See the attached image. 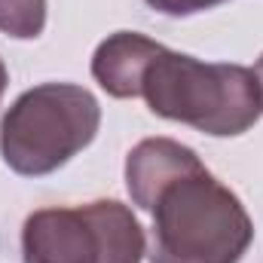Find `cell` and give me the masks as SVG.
Segmentation results:
<instances>
[{
  "instance_id": "ba28073f",
  "label": "cell",
  "mask_w": 263,
  "mask_h": 263,
  "mask_svg": "<svg viewBox=\"0 0 263 263\" xmlns=\"http://www.w3.org/2000/svg\"><path fill=\"white\" fill-rule=\"evenodd\" d=\"M150 9L162 12V15H175V18H184V15H193V12H205V9H214L227 0H144Z\"/></svg>"
},
{
  "instance_id": "9c48e42d",
  "label": "cell",
  "mask_w": 263,
  "mask_h": 263,
  "mask_svg": "<svg viewBox=\"0 0 263 263\" xmlns=\"http://www.w3.org/2000/svg\"><path fill=\"white\" fill-rule=\"evenodd\" d=\"M6 83H9V73H6V65L0 59V101H3V92H6Z\"/></svg>"
},
{
  "instance_id": "5b68a950",
  "label": "cell",
  "mask_w": 263,
  "mask_h": 263,
  "mask_svg": "<svg viewBox=\"0 0 263 263\" xmlns=\"http://www.w3.org/2000/svg\"><path fill=\"white\" fill-rule=\"evenodd\" d=\"M202 165L196 150L172 138H144L126 156V187L132 202L141 211H153L156 196L184 175H193Z\"/></svg>"
},
{
  "instance_id": "6da1fadb",
  "label": "cell",
  "mask_w": 263,
  "mask_h": 263,
  "mask_svg": "<svg viewBox=\"0 0 263 263\" xmlns=\"http://www.w3.org/2000/svg\"><path fill=\"white\" fill-rule=\"evenodd\" d=\"M141 98L156 117L214 138H236L263 114L260 86L251 67L199 62L172 49H162L144 70Z\"/></svg>"
},
{
  "instance_id": "8992f818",
  "label": "cell",
  "mask_w": 263,
  "mask_h": 263,
  "mask_svg": "<svg viewBox=\"0 0 263 263\" xmlns=\"http://www.w3.org/2000/svg\"><path fill=\"white\" fill-rule=\"evenodd\" d=\"M162 49V43L138 31H117L98 43L92 55V77L110 98H138L144 70Z\"/></svg>"
},
{
  "instance_id": "277c9868",
  "label": "cell",
  "mask_w": 263,
  "mask_h": 263,
  "mask_svg": "<svg viewBox=\"0 0 263 263\" xmlns=\"http://www.w3.org/2000/svg\"><path fill=\"white\" fill-rule=\"evenodd\" d=\"M144 254V227L117 199L40 208L22 227L25 263H141Z\"/></svg>"
},
{
  "instance_id": "30bf717a",
  "label": "cell",
  "mask_w": 263,
  "mask_h": 263,
  "mask_svg": "<svg viewBox=\"0 0 263 263\" xmlns=\"http://www.w3.org/2000/svg\"><path fill=\"white\" fill-rule=\"evenodd\" d=\"M254 77H257V86H260V101H263V55L257 59V67H254Z\"/></svg>"
},
{
  "instance_id": "3957f363",
  "label": "cell",
  "mask_w": 263,
  "mask_h": 263,
  "mask_svg": "<svg viewBox=\"0 0 263 263\" xmlns=\"http://www.w3.org/2000/svg\"><path fill=\"white\" fill-rule=\"evenodd\" d=\"M101 126L98 98L77 83H40L22 92L0 120V156L25 178H43L92 144Z\"/></svg>"
},
{
  "instance_id": "52a82bcc",
  "label": "cell",
  "mask_w": 263,
  "mask_h": 263,
  "mask_svg": "<svg viewBox=\"0 0 263 263\" xmlns=\"http://www.w3.org/2000/svg\"><path fill=\"white\" fill-rule=\"evenodd\" d=\"M46 28V0H0V31L12 40H34Z\"/></svg>"
},
{
  "instance_id": "7a4b0ae2",
  "label": "cell",
  "mask_w": 263,
  "mask_h": 263,
  "mask_svg": "<svg viewBox=\"0 0 263 263\" xmlns=\"http://www.w3.org/2000/svg\"><path fill=\"white\" fill-rule=\"evenodd\" d=\"M251 242L242 199L208 168L178 178L153 202L150 263H239Z\"/></svg>"
}]
</instances>
